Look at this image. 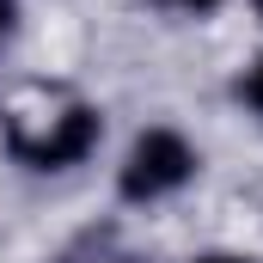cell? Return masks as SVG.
Here are the masks:
<instances>
[{
	"instance_id": "6da1fadb",
	"label": "cell",
	"mask_w": 263,
	"mask_h": 263,
	"mask_svg": "<svg viewBox=\"0 0 263 263\" xmlns=\"http://www.w3.org/2000/svg\"><path fill=\"white\" fill-rule=\"evenodd\" d=\"M190 172H196V153H190L184 135L178 129H147L129 147V159H123L117 190L129 202H159V196H172V190H184Z\"/></svg>"
},
{
	"instance_id": "52a82bcc",
	"label": "cell",
	"mask_w": 263,
	"mask_h": 263,
	"mask_svg": "<svg viewBox=\"0 0 263 263\" xmlns=\"http://www.w3.org/2000/svg\"><path fill=\"white\" fill-rule=\"evenodd\" d=\"M251 6H257V12H263V0H251Z\"/></svg>"
},
{
	"instance_id": "277c9868",
	"label": "cell",
	"mask_w": 263,
	"mask_h": 263,
	"mask_svg": "<svg viewBox=\"0 0 263 263\" xmlns=\"http://www.w3.org/2000/svg\"><path fill=\"white\" fill-rule=\"evenodd\" d=\"M196 263H245V257H233V251H214V257H196Z\"/></svg>"
},
{
	"instance_id": "3957f363",
	"label": "cell",
	"mask_w": 263,
	"mask_h": 263,
	"mask_svg": "<svg viewBox=\"0 0 263 263\" xmlns=\"http://www.w3.org/2000/svg\"><path fill=\"white\" fill-rule=\"evenodd\" d=\"M239 92H245V104H251V110H263V62L245 73V86H239Z\"/></svg>"
},
{
	"instance_id": "8992f818",
	"label": "cell",
	"mask_w": 263,
	"mask_h": 263,
	"mask_svg": "<svg viewBox=\"0 0 263 263\" xmlns=\"http://www.w3.org/2000/svg\"><path fill=\"white\" fill-rule=\"evenodd\" d=\"M110 263H141V257H110Z\"/></svg>"
},
{
	"instance_id": "5b68a950",
	"label": "cell",
	"mask_w": 263,
	"mask_h": 263,
	"mask_svg": "<svg viewBox=\"0 0 263 263\" xmlns=\"http://www.w3.org/2000/svg\"><path fill=\"white\" fill-rule=\"evenodd\" d=\"M178 6H196V12H208V6H220V0H178Z\"/></svg>"
},
{
	"instance_id": "7a4b0ae2",
	"label": "cell",
	"mask_w": 263,
	"mask_h": 263,
	"mask_svg": "<svg viewBox=\"0 0 263 263\" xmlns=\"http://www.w3.org/2000/svg\"><path fill=\"white\" fill-rule=\"evenodd\" d=\"M98 110L92 104H67L62 117H49L43 135H25V129H6V147H12V159H25V165H37V172H62V165H80L92 147H98Z\"/></svg>"
}]
</instances>
